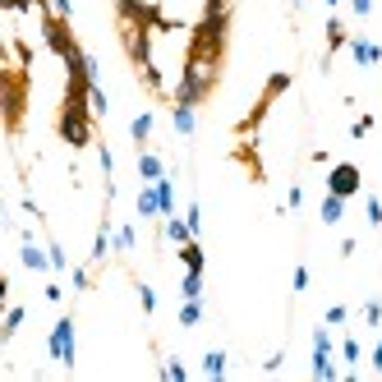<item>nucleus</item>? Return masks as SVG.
I'll list each match as a JSON object with an SVG mask.
<instances>
[{
    "instance_id": "obj_4",
    "label": "nucleus",
    "mask_w": 382,
    "mask_h": 382,
    "mask_svg": "<svg viewBox=\"0 0 382 382\" xmlns=\"http://www.w3.org/2000/svg\"><path fill=\"white\" fill-rule=\"evenodd\" d=\"M350 55H355L359 70H373V65H382V42H368V37H350Z\"/></svg>"
},
{
    "instance_id": "obj_30",
    "label": "nucleus",
    "mask_w": 382,
    "mask_h": 382,
    "mask_svg": "<svg viewBox=\"0 0 382 382\" xmlns=\"http://www.w3.org/2000/svg\"><path fill=\"white\" fill-rule=\"evenodd\" d=\"M304 208V189L299 184H290V193H286V212H299Z\"/></svg>"
},
{
    "instance_id": "obj_21",
    "label": "nucleus",
    "mask_w": 382,
    "mask_h": 382,
    "mask_svg": "<svg viewBox=\"0 0 382 382\" xmlns=\"http://www.w3.org/2000/svg\"><path fill=\"white\" fill-rule=\"evenodd\" d=\"M42 14L65 18V23H70V18H74V5H70V0H46V5H42Z\"/></svg>"
},
{
    "instance_id": "obj_23",
    "label": "nucleus",
    "mask_w": 382,
    "mask_h": 382,
    "mask_svg": "<svg viewBox=\"0 0 382 382\" xmlns=\"http://www.w3.org/2000/svg\"><path fill=\"white\" fill-rule=\"evenodd\" d=\"M134 290H139V309H143V313H148V318H152V313H156V290L148 286V281H139V286H134Z\"/></svg>"
},
{
    "instance_id": "obj_24",
    "label": "nucleus",
    "mask_w": 382,
    "mask_h": 382,
    "mask_svg": "<svg viewBox=\"0 0 382 382\" xmlns=\"http://www.w3.org/2000/svg\"><path fill=\"white\" fill-rule=\"evenodd\" d=\"M346 318H350L346 304H327L322 309V322H327V327H346Z\"/></svg>"
},
{
    "instance_id": "obj_10",
    "label": "nucleus",
    "mask_w": 382,
    "mask_h": 382,
    "mask_svg": "<svg viewBox=\"0 0 382 382\" xmlns=\"http://www.w3.org/2000/svg\"><path fill=\"white\" fill-rule=\"evenodd\" d=\"M341 46H350V33H346V23L331 14V18H327V60H322V65H331V55H336Z\"/></svg>"
},
{
    "instance_id": "obj_28",
    "label": "nucleus",
    "mask_w": 382,
    "mask_h": 382,
    "mask_svg": "<svg viewBox=\"0 0 382 382\" xmlns=\"http://www.w3.org/2000/svg\"><path fill=\"white\" fill-rule=\"evenodd\" d=\"M373 124H378L373 115H359V120L350 124V134H355V139H368V134H373Z\"/></svg>"
},
{
    "instance_id": "obj_26",
    "label": "nucleus",
    "mask_w": 382,
    "mask_h": 382,
    "mask_svg": "<svg viewBox=\"0 0 382 382\" xmlns=\"http://www.w3.org/2000/svg\"><path fill=\"white\" fill-rule=\"evenodd\" d=\"M161 373L171 378V382H184V378H189V368H184L180 359H166V364H161Z\"/></svg>"
},
{
    "instance_id": "obj_9",
    "label": "nucleus",
    "mask_w": 382,
    "mask_h": 382,
    "mask_svg": "<svg viewBox=\"0 0 382 382\" xmlns=\"http://www.w3.org/2000/svg\"><path fill=\"white\" fill-rule=\"evenodd\" d=\"M161 175H166L161 156H156V152H148V148H139V180H143V184H156Z\"/></svg>"
},
{
    "instance_id": "obj_36",
    "label": "nucleus",
    "mask_w": 382,
    "mask_h": 382,
    "mask_svg": "<svg viewBox=\"0 0 382 382\" xmlns=\"http://www.w3.org/2000/svg\"><path fill=\"white\" fill-rule=\"evenodd\" d=\"M281 364H286V355H281V350H277V355H267V364H262V368H267V373H277Z\"/></svg>"
},
{
    "instance_id": "obj_25",
    "label": "nucleus",
    "mask_w": 382,
    "mask_h": 382,
    "mask_svg": "<svg viewBox=\"0 0 382 382\" xmlns=\"http://www.w3.org/2000/svg\"><path fill=\"white\" fill-rule=\"evenodd\" d=\"M364 217H368V226H373V230H382V203L373 198V193L364 198Z\"/></svg>"
},
{
    "instance_id": "obj_29",
    "label": "nucleus",
    "mask_w": 382,
    "mask_h": 382,
    "mask_svg": "<svg viewBox=\"0 0 382 382\" xmlns=\"http://www.w3.org/2000/svg\"><path fill=\"white\" fill-rule=\"evenodd\" d=\"M359 313H364V322H368V327H378V322H382V299H368V304L359 309Z\"/></svg>"
},
{
    "instance_id": "obj_34",
    "label": "nucleus",
    "mask_w": 382,
    "mask_h": 382,
    "mask_svg": "<svg viewBox=\"0 0 382 382\" xmlns=\"http://www.w3.org/2000/svg\"><path fill=\"white\" fill-rule=\"evenodd\" d=\"M350 9H355V18H368L373 14V0H350Z\"/></svg>"
},
{
    "instance_id": "obj_32",
    "label": "nucleus",
    "mask_w": 382,
    "mask_h": 382,
    "mask_svg": "<svg viewBox=\"0 0 382 382\" xmlns=\"http://www.w3.org/2000/svg\"><path fill=\"white\" fill-rule=\"evenodd\" d=\"M42 295H46V304H60V299H65V290L55 286V281H46V286H42Z\"/></svg>"
},
{
    "instance_id": "obj_5",
    "label": "nucleus",
    "mask_w": 382,
    "mask_h": 382,
    "mask_svg": "<svg viewBox=\"0 0 382 382\" xmlns=\"http://www.w3.org/2000/svg\"><path fill=\"white\" fill-rule=\"evenodd\" d=\"M318 217H322V226H341V221H346V198L327 189L322 203H318Z\"/></svg>"
},
{
    "instance_id": "obj_15",
    "label": "nucleus",
    "mask_w": 382,
    "mask_h": 382,
    "mask_svg": "<svg viewBox=\"0 0 382 382\" xmlns=\"http://www.w3.org/2000/svg\"><path fill=\"white\" fill-rule=\"evenodd\" d=\"M203 373L208 378H226V368H230V359H226V350H208V355H203Z\"/></svg>"
},
{
    "instance_id": "obj_14",
    "label": "nucleus",
    "mask_w": 382,
    "mask_h": 382,
    "mask_svg": "<svg viewBox=\"0 0 382 382\" xmlns=\"http://www.w3.org/2000/svg\"><path fill=\"white\" fill-rule=\"evenodd\" d=\"M341 359H346V368H350V378H355V368H359V359H364V341H355V336H341Z\"/></svg>"
},
{
    "instance_id": "obj_3",
    "label": "nucleus",
    "mask_w": 382,
    "mask_h": 382,
    "mask_svg": "<svg viewBox=\"0 0 382 382\" xmlns=\"http://www.w3.org/2000/svg\"><path fill=\"white\" fill-rule=\"evenodd\" d=\"M18 258H23V267L37 272V277L55 272V267H51V249H42V244L33 240V230H18Z\"/></svg>"
},
{
    "instance_id": "obj_19",
    "label": "nucleus",
    "mask_w": 382,
    "mask_h": 382,
    "mask_svg": "<svg viewBox=\"0 0 382 382\" xmlns=\"http://www.w3.org/2000/svg\"><path fill=\"white\" fill-rule=\"evenodd\" d=\"M180 299H203V272H184L180 277Z\"/></svg>"
},
{
    "instance_id": "obj_12",
    "label": "nucleus",
    "mask_w": 382,
    "mask_h": 382,
    "mask_svg": "<svg viewBox=\"0 0 382 382\" xmlns=\"http://www.w3.org/2000/svg\"><path fill=\"white\" fill-rule=\"evenodd\" d=\"M161 235H166V240L175 244V249H180V244H189V240H198V235L189 230V221H184V217H166V226H161Z\"/></svg>"
},
{
    "instance_id": "obj_7",
    "label": "nucleus",
    "mask_w": 382,
    "mask_h": 382,
    "mask_svg": "<svg viewBox=\"0 0 382 382\" xmlns=\"http://www.w3.org/2000/svg\"><path fill=\"white\" fill-rule=\"evenodd\" d=\"M23 318H28V309H23V304H5V322H0V346H9V341L18 336Z\"/></svg>"
},
{
    "instance_id": "obj_1",
    "label": "nucleus",
    "mask_w": 382,
    "mask_h": 382,
    "mask_svg": "<svg viewBox=\"0 0 382 382\" xmlns=\"http://www.w3.org/2000/svg\"><path fill=\"white\" fill-rule=\"evenodd\" d=\"M46 350H51L55 364L74 368V318H70V313H65V318H55L51 336H46Z\"/></svg>"
},
{
    "instance_id": "obj_20",
    "label": "nucleus",
    "mask_w": 382,
    "mask_h": 382,
    "mask_svg": "<svg viewBox=\"0 0 382 382\" xmlns=\"http://www.w3.org/2000/svg\"><path fill=\"white\" fill-rule=\"evenodd\" d=\"M134 244H139V230L134 226H115V253H134Z\"/></svg>"
},
{
    "instance_id": "obj_31",
    "label": "nucleus",
    "mask_w": 382,
    "mask_h": 382,
    "mask_svg": "<svg viewBox=\"0 0 382 382\" xmlns=\"http://www.w3.org/2000/svg\"><path fill=\"white\" fill-rule=\"evenodd\" d=\"M290 286H295V295H304V290H309V267H304V262H299V267H295V277H290Z\"/></svg>"
},
{
    "instance_id": "obj_17",
    "label": "nucleus",
    "mask_w": 382,
    "mask_h": 382,
    "mask_svg": "<svg viewBox=\"0 0 382 382\" xmlns=\"http://www.w3.org/2000/svg\"><path fill=\"white\" fill-rule=\"evenodd\" d=\"M87 106H92V115H97V120H106V115H111V97L102 92V83H92V87H87Z\"/></svg>"
},
{
    "instance_id": "obj_16",
    "label": "nucleus",
    "mask_w": 382,
    "mask_h": 382,
    "mask_svg": "<svg viewBox=\"0 0 382 382\" xmlns=\"http://www.w3.org/2000/svg\"><path fill=\"white\" fill-rule=\"evenodd\" d=\"M175 318H180L184 331L198 327V322H203V299H180V313H175Z\"/></svg>"
},
{
    "instance_id": "obj_37",
    "label": "nucleus",
    "mask_w": 382,
    "mask_h": 382,
    "mask_svg": "<svg viewBox=\"0 0 382 382\" xmlns=\"http://www.w3.org/2000/svg\"><path fill=\"white\" fill-rule=\"evenodd\" d=\"M322 5H327V9H336V5H346V0H322Z\"/></svg>"
},
{
    "instance_id": "obj_18",
    "label": "nucleus",
    "mask_w": 382,
    "mask_h": 382,
    "mask_svg": "<svg viewBox=\"0 0 382 382\" xmlns=\"http://www.w3.org/2000/svg\"><path fill=\"white\" fill-rule=\"evenodd\" d=\"M327 355H331V327L318 322V327H313V359H327Z\"/></svg>"
},
{
    "instance_id": "obj_13",
    "label": "nucleus",
    "mask_w": 382,
    "mask_h": 382,
    "mask_svg": "<svg viewBox=\"0 0 382 382\" xmlns=\"http://www.w3.org/2000/svg\"><path fill=\"white\" fill-rule=\"evenodd\" d=\"M152 129H156V115H152V111H143V115H134V124H129V139L139 143V148H148Z\"/></svg>"
},
{
    "instance_id": "obj_35",
    "label": "nucleus",
    "mask_w": 382,
    "mask_h": 382,
    "mask_svg": "<svg viewBox=\"0 0 382 382\" xmlns=\"http://www.w3.org/2000/svg\"><path fill=\"white\" fill-rule=\"evenodd\" d=\"M87 286H92V277H87V272L78 267V272H74V290H87Z\"/></svg>"
},
{
    "instance_id": "obj_33",
    "label": "nucleus",
    "mask_w": 382,
    "mask_h": 382,
    "mask_svg": "<svg viewBox=\"0 0 382 382\" xmlns=\"http://www.w3.org/2000/svg\"><path fill=\"white\" fill-rule=\"evenodd\" d=\"M368 368H373V373H382V336H378V346L368 350Z\"/></svg>"
},
{
    "instance_id": "obj_6",
    "label": "nucleus",
    "mask_w": 382,
    "mask_h": 382,
    "mask_svg": "<svg viewBox=\"0 0 382 382\" xmlns=\"http://www.w3.org/2000/svg\"><path fill=\"white\" fill-rule=\"evenodd\" d=\"M198 106H184V102H175L171 106V124H175V134H180V139H193V129H198Z\"/></svg>"
},
{
    "instance_id": "obj_11",
    "label": "nucleus",
    "mask_w": 382,
    "mask_h": 382,
    "mask_svg": "<svg viewBox=\"0 0 382 382\" xmlns=\"http://www.w3.org/2000/svg\"><path fill=\"white\" fill-rule=\"evenodd\" d=\"M180 267H184V272H203V267H208V253H203L198 240L180 244Z\"/></svg>"
},
{
    "instance_id": "obj_8",
    "label": "nucleus",
    "mask_w": 382,
    "mask_h": 382,
    "mask_svg": "<svg viewBox=\"0 0 382 382\" xmlns=\"http://www.w3.org/2000/svg\"><path fill=\"white\" fill-rule=\"evenodd\" d=\"M134 212H139L143 221L161 217V198H156V184H143V189H139V198H134Z\"/></svg>"
},
{
    "instance_id": "obj_2",
    "label": "nucleus",
    "mask_w": 382,
    "mask_h": 382,
    "mask_svg": "<svg viewBox=\"0 0 382 382\" xmlns=\"http://www.w3.org/2000/svg\"><path fill=\"white\" fill-rule=\"evenodd\" d=\"M327 189L341 193V198H355V193L364 189V175H359V166H355V161H336V166L327 171Z\"/></svg>"
},
{
    "instance_id": "obj_27",
    "label": "nucleus",
    "mask_w": 382,
    "mask_h": 382,
    "mask_svg": "<svg viewBox=\"0 0 382 382\" xmlns=\"http://www.w3.org/2000/svg\"><path fill=\"white\" fill-rule=\"evenodd\" d=\"M184 221H189L193 235H203V208H198V203H189V208H184Z\"/></svg>"
},
{
    "instance_id": "obj_22",
    "label": "nucleus",
    "mask_w": 382,
    "mask_h": 382,
    "mask_svg": "<svg viewBox=\"0 0 382 382\" xmlns=\"http://www.w3.org/2000/svg\"><path fill=\"white\" fill-rule=\"evenodd\" d=\"M46 249H51V267L55 272H70V253H65L60 240H46Z\"/></svg>"
}]
</instances>
